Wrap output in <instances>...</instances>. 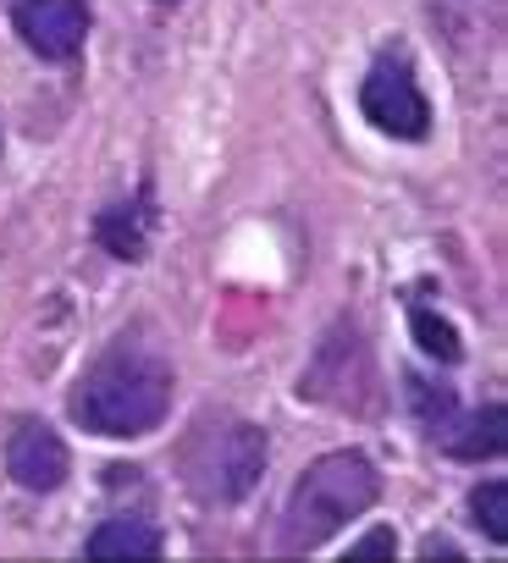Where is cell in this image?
Listing matches in <instances>:
<instances>
[{
	"label": "cell",
	"mask_w": 508,
	"mask_h": 563,
	"mask_svg": "<svg viewBox=\"0 0 508 563\" xmlns=\"http://www.w3.org/2000/svg\"><path fill=\"white\" fill-rule=\"evenodd\" d=\"M177 464H183V486L199 503H210V508L243 503L254 492V481L266 475V431L238 415H205L188 431Z\"/></svg>",
	"instance_id": "obj_3"
},
{
	"label": "cell",
	"mask_w": 508,
	"mask_h": 563,
	"mask_svg": "<svg viewBox=\"0 0 508 563\" xmlns=\"http://www.w3.org/2000/svg\"><path fill=\"white\" fill-rule=\"evenodd\" d=\"M409 398H415V409H420V420L431 426V437L453 420V393H431V382H420V376H409Z\"/></svg>",
	"instance_id": "obj_12"
},
{
	"label": "cell",
	"mask_w": 508,
	"mask_h": 563,
	"mask_svg": "<svg viewBox=\"0 0 508 563\" xmlns=\"http://www.w3.org/2000/svg\"><path fill=\"white\" fill-rule=\"evenodd\" d=\"M67 470H73L67 442L45 420H18L12 426V437H7V475L23 492H56L67 481Z\"/></svg>",
	"instance_id": "obj_6"
},
{
	"label": "cell",
	"mask_w": 508,
	"mask_h": 563,
	"mask_svg": "<svg viewBox=\"0 0 508 563\" xmlns=\"http://www.w3.org/2000/svg\"><path fill=\"white\" fill-rule=\"evenodd\" d=\"M409 332H415V343H420L431 360H442V365H453V360L464 354L459 332H453L442 316H431V310H409Z\"/></svg>",
	"instance_id": "obj_10"
},
{
	"label": "cell",
	"mask_w": 508,
	"mask_h": 563,
	"mask_svg": "<svg viewBox=\"0 0 508 563\" xmlns=\"http://www.w3.org/2000/svg\"><path fill=\"white\" fill-rule=\"evenodd\" d=\"M67 409L95 437H144L172 409V371L144 349H117L84 371Z\"/></svg>",
	"instance_id": "obj_1"
},
{
	"label": "cell",
	"mask_w": 508,
	"mask_h": 563,
	"mask_svg": "<svg viewBox=\"0 0 508 563\" xmlns=\"http://www.w3.org/2000/svg\"><path fill=\"white\" fill-rule=\"evenodd\" d=\"M470 514H475V525L503 547V541H508V481H486V486H475V492H470Z\"/></svg>",
	"instance_id": "obj_11"
},
{
	"label": "cell",
	"mask_w": 508,
	"mask_h": 563,
	"mask_svg": "<svg viewBox=\"0 0 508 563\" xmlns=\"http://www.w3.org/2000/svg\"><path fill=\"white\" fill-rule=\"evenodd\" d=\"M150 221H155V210H150V188H144L133 205H117V210L100 216V243H106L117 260H144V249H150Z\"/></svg>",
	"instance_id": "obj_8"
},
{
	"label": "cell",
	"mask_w": 508,
	"mask_h": 563,
	"mask_svg": "<svg viewBox=\"0 0 508 563\" xmlns=\"http://www.w3.org/2000/svg\"><path fill=\"white\" fill-rule=\"evenodd\" d=\"M23 45L45 62H67L84 51V34H89V7L84 0H18L12 12Z\"/></svg>",
	"instance_id": "obj_5"
},
{
	"label": "cell",
	"mask_w": 508,
	"mask_h": 563,
	"mask_svg": "<svg viewBox=\"0 0 508 563\" xmlns=\"http://www.w3.org/2000/svg\"><path fill=\"white\" fill-rule=\"evenodd\" d=\"M398 541H393V530H371L365 541H354V558H376V552H393Z\"/></svg>",
	"instance_id": "obj_13"
},
{
	"label": "cell",
	"mask_w": 508,
	"mask_h": 563,
	"mask_svg": "<svg viewBox=\"0 0 508 563\" xmlns=\"http://www.w3.org/2000/svg\"><path fill=\"white\" fill-rule=\"evenodd\" d=\"M360 111L382 133H393V139H426V128H431V106H426V95H420V84H415V73H409L404 56H382L365 73Z\"/></svg>",
	"instance_id": "obj_4"
},
{
	"label": "cell",
	"mask_w": 508,
	"mask_h": 563,
	"mask_svg": "<svg viewBox=\"0 0 508 563\" xmlns=\"http://www.w3.org/2000/svg\"><path fill=\"white\" fill-rule=\"evenodd\" d=\"M382 492V475L365 453L343 448V453H321L305 481L294 486L288 508H283V547L288 552H310L321 541H332L349 519H360Z\"/></svg>",
	"instance_id": "obj_2"
},
{
	"label": "cell",
	"mask_w": 508,
	"mask_h": 563,
	"mask_svg": "<svg viewBox=\"0 0 508 563\" xmlns=\"http://www.w3.org/2000/svg\"><path fill=\"white\" fill-rule=\"evenodd\" d=\"M89 558H161V530L150 519H106L89 536Z\"/></svg>",
	"instance_id": "obj_9"
},
{
	"label": "cell",
	"mask_w": 508,
	"mask_h": 563,
	"mask_svg": "<svg viewBox=\"0 0 508 563\" xmlns=\"http://www.w3.org/2000/svg\"><path fill=\"white\" fill-rule=\"evenodd\" d=\"M503 426H508L503 404H486V409H475V415H464V420H448L437 437H442V448H448L453 459H497L503 442H508Z\"/></svg>",
	"instance_id": "obj_7"
}]
</instances>
